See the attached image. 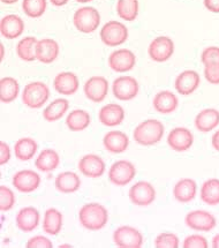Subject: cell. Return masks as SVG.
Wrapping results in <instances>:
<instances>
[{
	"label": "cell",
	"instance_id": "obj_1",
	"mask_svg": "<svg viewBox=\"0 0 219 248\" xmlns=\"http://www.w3.org/2000/svg\"><path fill=\"white\" fill-rule=\"evenodd\" d=\"M81 225L90 231H98L106 225L109 213L104 205L99 203H87L78 211Z\"/></svg>",
	"mask_w": 219,
	"mask_h": 248
},
{
	"label": "cell",
	"instance_id": "obj_2",
	"mask_svg": "<svg viewBox=\"0 0 219 248\" xmlns=\"http://www.w3.org/2000/svg\"><path fill=\"white\" fill-rule=\"evenodd\" d=\"M163 135L164 125L156 119L144 120L133 133L134 140L141 146H154L162 140Z\"/></svg>",
	"mask_w": 219,
	"mask_h": 248
},
{
	"label": "cell",
	"instance_id": "obj_3",
	"mask_svg": "<svg viewBox=\"0 0 219 248\" xmlns=\"http://www.w3.org/2000/svg\"><path fill=\"white\" fill-rule=\"evenodd\" d=\"M50 97V90L44 82L36 81L24 87L22 93V102L30 108H42Z\"/></svg>",
	"mask_w": 219,
	"mask_h": 248
},
{
	"label": "cell",
	"instance_id": "obj_4",
	"mask_svg": "<svg viewBox=\"0 0 219 248\" xmlns=\"http://www.w3.org/2000/svg\"><path fill=\"white\" fill-rule=\"evenodd\" d=\"M75 28L84 34H91L98 28L100 23V15L94 7H82L75 12L73 17Z\"/></svg>",
	"mask_w": 219,
	"mask_h": 248
},
{
	"label": "cell",
	"instance_id": "obj_5",
	"mask_svg": "<svg viewBox=\"0 0 219 248\" xmlns=\"http://www.w3.org/2000/svg\"><path fill=\"white\" fill-rule=\"evenodd\" d=\"M100 38L108 46H119L128 38V29L119 21H110L100 30Z\"/></svg>",
	"mask_w": 219,
	"mask_h": 248
},
{
	"label": "cell",
	"instance_id": "obj_6",
	"mask_svg": "<svg viewBox=\"0 0 219 248\" xmlns=\"http://www.w3.org/2000/svg\"><path fill=\"white\" fill-rule=\"evenodd\" d=\"M136 169L128 161H118L111 165L109 170V179L115 186H126L134 179Z\"/></svg>",
	"mask_w": 219,
	"mask_h": 248
},
{
	"label": "cell",
	"instance_id": "obj_7",
	"mask_svg": "<svg viewBox=\"0 0 219 248\" xmlns=\"http://www.w3.org/2000/svg\"><path fill=\"white\" fill-rule=\"evenodd\" d=\"M113 241L121 248H140L143 245V235L132 226H120L114 231Z\"/></svg>",
	"mask_w": 219,
	"mask_h": 248
},
{
	"label": "cell",
	"instance_id": "obj_8",
	"mask_svg": "<svg viewBox=\"0 0 219 248\" xmlns=\"http://www.w3.org/2000/svg\"><path fill=\"white\" fill-rule=\"evenodd\" d=\"M185 223L188 228L200 232H209L216 228V217L205 210H194L186 215Z\"/></svg>",
	"mask_w": 219,
	"mask_h": 248
},
{
	"label": "cell",
	"instance_id": "obj_9",
	"mask_svg": "<svg viewBox=\"0 0 219 248\" xmlns=\"http://www.w3.org/2000/svg\"><path fill=\"white\" fill-rule=\"evenodd\" d=\"M114 97L119 101H130L138 96L139 82L132 77H120L113 81L112 86Z\"/></svg>",
	"mask_w": 219,
	"mask_h": 248
},
{
	"label": "cell",
	"instance_id": "obj_10",
	"mask_svg": "<svg viewBox=\"0 0 219 248\" xmlns=\"http://www.w3.org/2000/svg\"><path fill=\"white\" fill-rule=\"evenodd\" d=\"M128 195L133 204L145 207V205L151 204L155 201L156 190L148 181H139L130 187Z\"/></svg>",
	"mask_w": 219,
	"mask_h": 248
},
{
	"label": "cell",
	"instance_id": "obj_11",
	"mask_svg": "<svg viewBox=\"0 0 219 248\" xmlns=\"http://www.w3.org/2000/svg\"><path fill=\"white\" fill-rule=\"evenodd\" d=\"M148 52L154 62H164L171 58L174 52V43L171 38L166 36H159L155 38L149 45Z\"/></svg>",
	"mask_w": 219,
	"mask_h": 248
},
{
	"label": "cell",
	"instance_id": "obj_12",
	"mask_svg": "<svg viewBox=\"0 0 219 248\" xmlns=\"http://www.w3.org/2000/svg\"><path fill=\"white\" fill-rule=\"evenodd\" d=\"M108 62L110 67L117 73H126L134 68L136 57L130 50L120 49L110 54Z\"/></svg>",
	"mask_w": 219,
	"mask_h": 248
},
{
	"label": "cell",
	"instance_id": "obj_13",
	"mask_svg": "<svg viewBox=\"0 0 219 248\" xmlns=\"http://www.w3.org/2000/svg\"><path fill=\"white\" fill-rule=\"evenodd\" d=\"M86 97L94 103L103 102L109 93V82L103 77H93L83 87Z\"/></svg>",
	"mask_w": 219,
	"mask_h": 248
},
{
	"label": "cell",
	"instance_id": "obj_14",
	"mask_svg": "<svg viewBox=\"0 0 219 248\" xmlns=\"http://www.w3.org/2000/svg\"><path fill=\"white\" fill-rule=\"evenodd\" d=\"M105 162L95 154L83 156L78 162V170L88 178H99L105 172Z\"/></svg>",
	"mask_w": 219,
	"mask_h": 248
},
{
	"label": "cell",
	"instance_id": "obj_15",
	"mask_svg": "<svg viewBox=\"0 0 219 248\" xmlns=\"http://www.w3.org/2000/svg\"><path fill=\"white\" fill-rule=\"evenodd\" d=\"M12 183L19 192L31 193L38 188L41 184V177L32 170H22L13 175Z\"/></svg>",
	"mask_w": 219,
	"mask_h": 248
},
{
	"label": "cell",
	"instance_id": "obj_16",
	"mask_svg": "<svg viewBox=\"0 0 219 248\" xmlns=\"http://www.w3.org/2000/svg\"><path fill=\"white\" fill-rule=\"evenodd\" d=\"M194 137L188 128L185 127H176L170 132L167 137V143L170 148L174 151H186L193 146Z\"/></svg>",
	"mask_w": 219,
	"mask_h": 248
},
{
	"label": "cell",
	"instance_id": "obj_17",
	"mask_svg": "<svg viewBox=\"0 0 219 248\" xmlns=\"http://www.w3.org/2000/svg\"><path fill=\"white\" fill-rule=\"evenodd\" d=\"M201 83L200 75L195 71H185L178 75L175 78V89L176 92L184 96H188L193 93L199 88Z\"/></svg>",
	"mask_w": 219,
	"mask_h": 248
},
{
	"label": "cell",
	"instance_id": "obj_18",
	"mask_svg": "<svg viewBox=\"0 0 219 248\" xmlns=\"http://www.w3.org/2000/svg\"><path fill=\"white\" fill-rule=\"evenodd\" d=\"M99 122L104 126L114 127L120 125L125 119V110L119 104H111L105 105L99 110L98 113Z\"/></svg>",
	"mask_w": 219,
	"mask_h": 248
},
{
	"label": "cell",
	"instance_id": "obj_19",
	"mask_svg": "<svg viewBox=\"0 0 219 248\" xmlns=\"http://www.w3.org/2000/svg\"><path fill=\"white\" fill-rule=\"evenodd\" d=\"M24 30V22L20 16L15 14L6 15L0 21V31L7 39L20 37Z\"/></svg>",
	"mask_w": 219,
	"mask_h": 248
},
{
	"label": "cell",
	"instance_id": "obj_20",
	"mask_svg": "<svg viewBox=\"0 0 219 248\" xmlns=\"http://www.w3.org/2000/svg\"><path fill=\"white\" fill-rule=\"evenodd\" d=\"M197 185L193 179L185 178L179 180L173 187V195L180 203H189L196 196Z\"/></svg>",
	"mask_w": 219,
	"mask_h": 248
},
{
	"label": "cell",
	"instance_id": "obj_21",
	"mask_svg": "<svg viewBox=\"0 0 219 248\" xmlns=\"http://www.w3.org/2000/svg\"><path fill=\"white\" fill-rule=\"evenodd\" d=\"M53 87L62 95H74L78 89V78L72 72H63L54 78Z\"/></svg>",
	"mask_w": 219,
	"mask_h": 248
},
{
	"label": "cell",
	"instance_id": "obj_22",
	"mask_svg": "<svg viewBox=\"0 0 219 248\" xmlns=\"http://www.w3.org/2000/svg\"><path fill=\"white\" fill-rule=\"evenodd\" d=\"M178 97L169 90H163V92L156 93L153 101L155 110L162 114H170L174 112L178 108Z\"/></svg>",
	"mask_w": 219,
	"mask_h": 248
},
{
	"label": "cell",
	"instance_id": "obj_23",
	"mask_svg": "<svg viewBox=\"0 0 219 248\" xmlns=\"http://www.w3.org/2000/svg\"><path fill=\"white\" fill-rule=\"evenodd\" d=\"M39 213L36 208H22L16 215V226L22 232H31L38 226Z\"/></svg>",
	"mask_w": 219,
	"mask_h": 248
},
{
	"label": "cell",
	"instance_id": "obj_24",
	"mask_svg": "<svg viewBox=\"0 0 219 248\" xmlns=\"http://www.w3.org/2000/svg\"><path fill=\"white\" fill-rule=\"evenodd\" d=\"M59 54V45L54 39L43 38L38 41L36 47V58L43 63H51Z\"/></svg>",
	"mask_w": 219,
	"mask_h": 248
},
{
	"label": "cell",
	"instance_id": "obj_25",
	"mask_svg": "<svg viewBox=\"0 0 219 248\" xmlns=\"http://www.w3.org/2000/svg\"><path fill=\"white\" fill-rule=\"evenodd\" d=\"M103 143L106 150L112 154H121L126 151L129 146V139L126 134L120 131H111L106 133Z\"/></svg>",
	"mask_w": 219,
	"mask_h": 248
},
{
	"label": "cell",
	"instance_id": "obj_26",
	"mask_svg": "<svg viewBox=\"0 0 219 248\" xmlns=\"http://www.w3.org/2000/svg\"><path fill=\"white\" fill-rule=\"evenodd\" d=\"M219 125V111L216 108H204L195 118V126L200 132L214 131Z\"/></svg>",
	"mask_w": 219,
	"mask_h": 248
},
{
	"label": "cell",
	"instance_id": "obj_27",
	"mask_svg": "<svg viewBox=\"0 0 219 248\" xmlns=\"http://www.w3.org/2000/svg\"><path fill=\"white\" fill-rule=\"evenodd\" d=\"M56 188L59 190L60 193L63 194H69V193H74L80 188L81 180L80 177L77 173L71 171L63 172V173L58 174L54 181Z\"/></svg>",
	"mask_w": 219,
	"mask_h": 248
},
{
	"label": "cell",
	"instance_id": "obj_28",
	"mask_svg": "<svg viewBox=\"0 0 219 248\" xmlns=\"http://www.w3.org/2000/svg\"><path fill=\"white\" fill-rule=\"evenodd\" d=\"M60 157L53 149H44L41 151L35 161L36 168L42 172H51L59 166Z\"/></svg>",
	"mask_w": 219,
	"mask_h": 248
},
{
	"label": "cell",
	"instance_id": "obj_29",
	"mask_svg": "<svg viewBox=\"0 0 219 248\" xmlns=\"http://www.w3.org/2000/svg\"><path fill=\"white\" fill-rule=\"evenodd\" d=\"M38 149L37 143L31 138H22L15 142L14 153L15 157L20 161H29L35 156L36 151Z\"/></svg>",
	"mask_w": 219,
	"mask_h": 248
},
{
	"label": "cell",
	"instance_id": "obj_30",
	"mask_svg": "<svg viewBox=\"0 0 219 248\" xmlns=\"http://www.w3.org/2000/svg\"><path fill=\"white\" fill-rule=\"evenodd\" d=\"M63 229V214L59 210L50 208L45 211L43 230L47 234L57 235Z\"/></svg>",
	"mask_w": 219,
	"mask_h": 248
},
{
	"label": "cell",
	"instance_id": "obj_31",
	"mask_svg": "<svg viewBox=\"0 0 219 248\" xmlns=\"http://www.w3.org/2000/svg\"><path fill=\"white\" fill-rule=\"evenodd\" d=\"M20 93V84L14 78H2L0 81V99L2 103H12L17 98Z\"/></svg>",
	"mask_w": 219,
	"mask_h": 248
},
{
	"label": "cell",
	"instance_id": "obj_32",
	"mask_svg": "<svg viewBox=\"0 0 219 248\" xmlns=\"http://www.w3.org/2000/svg\"><path fill=\"white\" fill-rule=\"evenodd\" d=\"M68 101L65 98H58L47 105L43 111V118L48 123H54L62 119L68 110Z\"/></svg>",
	"mask_w": 219,
	"mask_h": 248
},
{
	"label": "cell",
	"instance_id": "obj_33",
	"mask_svg": "<svg viewBox=\"0 0 219 248\" xmlns=\"http://www.w3.org/2000/svg\"><path fill=\"white\" fill-rule=\"evenodd\" d=\"M66 125L72 132L84 131L90 125V116L84 110H74L66 118Z\"/></svg>",
	"mask_w": 219,
	"mask_h": 248
},
{
	"label": "cell",
	"instance_id": "obj_34",
	"mask_svg": "<svg viewBox=\"0 0 219 248\" xmlns=\"http://www.w3.org/2000/svg\"><path fill=\"white\" fill-rule=\"evenodd\" d=\"M201 200L205 204H219V179H209L201 187Z\"/></svg>",
	"mask_w": 219,
	"mask_h": 248
},
{
	"label": "cell",
	"instance_id": "obj_35",
	"mask_svg": "<svg viewBox=\"0 0 219 248\" xmlns=\"http://www.w3.org/2000/svg\"><path fill=\"white\" fill-rule=\"evenodd\" d=\"M38 41L35 37L22 38L16 45V53L20 59L24 62H33L36 58V47Z\"/></svg>",
	"mask_w": 219,
	"mask_h": 248
},
{
	"label": "cell",
	"instance_id": "obj_36",
	"mask_svg": "<svg viewBox=\"0 0 219 248\" xmlns=\"http://www.w3.org/2000/svg\"><path fill=\"white\" fill-rule=\"evenodd\" d=\"M117 13L120 19L134 21L139 14V1L138 0H118Z\"/></svg>",
	"mask_w": 219,
	"mask_h": 248
},
{
	"label": "cell",
	"instance_id": "obj_37",
	"mask_svg": "<svg viewBox=\"0 0 219 248\" xmlns=\"http://www.w3.org/2000/svg\"><path fill=\"white\" fill-rule=\"evenodd\" d=\"M22 8L29 17H39L47 10V0H23Z\"/></svg>",
	"mask_w": 219,
	"mask_h": 248
},
{
	"label": "cell",
	"instance_id": "obj_38",
	"mask_svg": "<svg viewBox=\"0 0 219 248\" xmlns=\"http://www.w3.org/2000/svg\"><path fill=\"white\" fill-rule=\"evenodd\" d=\"M15 198L13 190L4 185L0 186V210L1 211H8L14 207Z\"/></svg>",
	"mask_w": 219,
	"mask_h": 248
},
{
	"label": "cell",
	"instance_id": "obj_39",
	"mask_svg": "<svg viewBox=\"0 0 219 248\" xmlns=\"http://www.w3.org/2000/svg\"><path fill=\"white\" fill-rule=\"evenodd\" d=\"M155 247L157 248H178L179 238L171 232H164L157 235L155 240Z\"/></svg>",
	"mask_w": 219,
	"mask_h": 248
},
{
	"label": "cell",
	"instance_id": "obj_40",
	"mask_svg": "<svg viewBox=\"0 0 219 248\" xmlns=\"http://www.w3.org/2000/svg\"><path fill=\"white\" fill-rule=\"evenodd\" d=\"M201 62L204 66L211 65V63H219V47L209 46L203 50L201 54Z\"/></svg>",
	"mask_w": 219,
	"mask_h": 248
},
{
	"label": "cell",
	"instance_id": "obj_41",
	"mask_svg": "<svg viewBox=\"0 0 219 248\" xmlns=\"http://www.w3.org/2000/svg\"><path fill=\"white\" fill-rule=\"evenodd\" d=\"M182 246L185 248H206L209 245L204 237L200 234H193L185 239Z\"/></svg>",
	"mask_w": 219,
	"mask_h": 248
},
{
	"label": "cell",
	"instance_id": "obj_42",
	"mask_svg": "<svg viewBox=\"0 0 219 248\" xmlns=\"http://www.w3.org/2000/svg\"><path fill=\"white\" fill-rule=\"evenodd\" d=\"M27 247L28 248H52V241L43 235H36V237L30 238L27 241Z\"/></svg>",
	"mask_w": 219,
	"mask_h": 248
},
{
	"label": "cell",
	"instance_id": "obj_43",
	"mask_svg": "<svg viewBox=\"0 0 219 248\" xmlns=\"http://www.w3.org/2000/svg\"><path fill=\"white\" fill-rule=\"evenodd\" d=\"M204 77L209 83L219 84V63H211L204 67Z\"/></svg>",
	"mask_w": 219,
	"mask_h": 248
},
{
	"label": "cell",
	"instance_id": "obj_44",
	"mask_svg": "<svg viewBox=\"0 0 219 248\" xmlns=\"http://www.w3.org/2000/svg\"><path fill=\"white\" fill-rule=\"evenodd\" d=\"M11 158V149L10 146L5 142H1L0 143V164L4 165L10 161Z\"/></svg>",
	"mask_w": 219,
	"mask_h": 248
},
{
	"label": "cell",
	"instance_id": "obj_45",
	"mask_svg": "<svg viewBox=\"0 0 219 248\" xmlns=\"http://www.w3.org/2000/svg\"><path fill=\"white\" fill-rule=\"evenodd\" d=\"M204 6L212 13H219V0H204Z\"/></svg>",
	"mask_w": 219,
	"mask_h": 248
},
{
	"label": "cell",
	"instance_id": "obj_46",
	"mask_svg": "<svg viewBox=\"0 0 219 248\" xmlns=\"http://www.w3.org/2000/svg\"><path fill=\"white\" fill-rule=\"evenodd\" d=\"M211 143H212V147H214L217 151H219V131H217L214 135H212Z\"/></svg>",
	"mask_w": 219,
	"mask_h": 248
},
{
	"label": "cell",
	"instance_id": "obj_47",
	"mask_svg": "<svg viewBox=\"0 0 219 248\" xmlns=\"http://www.w3.org/2000/svg\"><path fill=\"white\" fill-rule=\"evenodd\" d=\"M50 1L52 2V4H53L54 6H58V7H59V6L66 5L67 2L69 1V0H50Z\"/></svg>",
	"mask_w": 219,
	"mask_h": 248
},
{
	"label": "cell",
	"instance_id": "obj_48",
	"mask_svg": "<svg viewBox=\"0 0 219 248\" xmlns=\"http://www.w3.org/2000/svg\"><path fill=\"white\" fill-rule=\"evenodd\" d=\"M211 244H212V247H214V248H219V233L215 235L214 239H212Z\"/></svg>",
	"mask_w": 219,
	"mask_h": 248
},
{
	"label": "cell",
	"instance_id": "obj_49",
	"mask_svg": "<svg viewBox=\"0 0 219 248\" xmlns=\"http://www.w3.org/2000/svg\"><path fill=\"white\" fill-rule=\"evenodd\" d=\"M1 1L4 2V4H8V5H11V4H14V2L19 1V0H1Z\"/></svg>",
	"mask_w": 219,
	"mask_h": 248
},
{
	"label": "cell",
	"instance_id": "obj_50",
	"mask_svg": "<svg viewBox=\"0 0 219 248\" xmlns=\"http://www.w3.org/2000/svg\"><path fill=\"white\" fill-rule=\"evenodd\" d=\"M78 2H81V4H84V2H90L93 1V0H77Z\"/></svg>",
	"mask_w": 219,
	"mask_h": 248
},
{
	"label": "cell",
	"instance_id": "obj_51",
	"mask_svg": "<svg viewBox=\"0 0 219 248\" xmlns=\"http://www.w3.org/2000/svg\"><path fill=\"white\" fill-rule=\"evenodd\" d=\"M0 47H1V59L4 58V45L0 44Z\"/></svg>",
	"mask_w": 219,
	"mask_h": 248
},
{
	"label": "cell",
	"instance_id": "obj_52",
	"mask_svg": "<svg viewBox=\"0 0 219 248\" xmlns=\"http://www.w3.org/2000/svg\"><path fill=\"white\" fill-rule=\"evenodd\" d=\"M60 248L62 247H72V246H69V245H62V246H59Z\"/></svg>",
	"mask_w": 219,
	"mask_h": 248
}]
</instances>
